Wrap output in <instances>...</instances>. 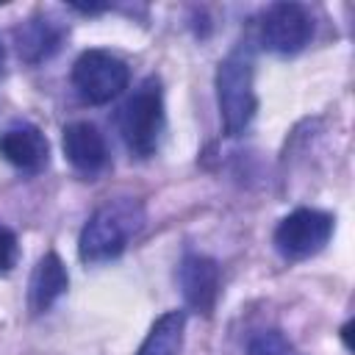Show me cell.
<instances>
[{
  "label": "cell",
  "instance_id": "11",
  "mask_svg": "<svg viewBox=\"0 0 355 355\" xmlns=\"http://www.w3.org/2000/svg\"><path fill=\"white\" fill-rule=\"evenodd\" d=\"M61 39H64V28L55 25L50 17H42V14L31 17L28 22H22L14 31L19 58L28 64H39V61L50 58L61 47Z\"/></svg>",
  "mask_w": 355,
  "mask_h": 355
},
{
  "label": "cell",
  "instance_id": "3",
  "mask_svg": "<svg viewBox=\"0 0 355 355\" xmlns=\"http://www.w3.org/2000/svg\"><path fill=\"white\" fill-rule=\"evenodd\" d=\"M164 125H166L164 89H161V80L150 75L125 100L119 111V133H122L125 147L136 158H150L161 144Z\"/></svg>",
  "mask_w": 355,
  "mask_h": 355
},
{
  "label": "cell",
  "instance_id": "8",
  "mask_svg": "<svg viewBox=\"0 0 355 355\" xmlns=\"http://www.w3.org/2000/svg\"><path fill=\"white\" fill-rule=\"evenodd\" d=\"M0 155L19 172L36 175L50 161V144L44 133L31 122H11L0 133Z\"/></svg>",
  "mask_w": 355,
  "mask_h": 355
},
{
  "label": "cell",
  "instance_id": "14",
  "mask_svg": "<svg viewBox=\"0 0 355 355\" xmlns=\"http://www.w3.org/2000/svg\"><path fill=\"white\" fill-rule=\"evenodd\" d=\"M17 255H19V244H17V236L11 227H6L0 222V275H8L17 263Z\"/></svg>",
  "mask_w": 355,
  "mask_h": 355
},
{
  "label": "cell",
  "instance_id": "4",
  "mask_svg": "<svg viewBox=\"0 0 355 355\" xmlns=\"http://www.w3.org/2000/svg\"><path fill=\"white\" fill-rule=\"evenodd\" d=\"M130 83L128 64L108 50H83L72 64V86L83 103L103 105L119 97Z\"/></svg>",
  "mask_w": 355,
  "mask_h": 355
},
{
  "label": "cell",
  "instance_id": "1",
  "mask_svg": "<svg viewBox=\"0 0 355 355\" xmlns=\"http://www.w3.org/2000/svg\"><path fill=\"white\" fill-rule=\"evenodd\" d=\"M144 227V208L133 197H116L105 200L94 214L86 219L80 239H78V255L83 263H108L119 258L128 247V241Z\"/></svg>",
  "mask_w": 355,
  "mask_h": 355
},
{
  "label": "cell",
  "instance_id": "2",
  "mask_svg": "<svg viewBox=\"0 0 355 355\" xmlns=\"http://www.w3.org/2000/svg\"><path fill=\"white\" fill-rule=\"evenodd\" d=\"M216 103H219V119H222L225 136H241L258 111L255 58H252L250 47L239 44L219 61Z\"/></svg>",
  "mask_w": 355,
  "mask_h": 355
},
{
  "label": "cell",
  "instance_id": "6",
  "mask_svg": "<svg viewBox=\"0 0 355 355\" xmlns=\"http://www.w3.org/2000/svg\"><path fill=\"white\" fill-rule=\"evenodd\" d=\"M313 36V19L300 3H275L261 19V44L277 55L300 53Z\"/></svg>",
  "mask_w": 355,
  "mask_h": 355
},
{
  "label": "cell",
  "instance_id": "5",
  "mask_svg": "<svg viewBox=\"0 0 355 355\" xmlns=\"http://www.w3.org/2000/svg\"><path fill=\"white\" fill-rule=\"evenodd\" d=\"M336 219L319 208H297L275 227V250L286 261H302L316 255L333 236Z\"/></svg>",
  "mask_w": 355,
  "mask_h": 355
},
{
  "label": "cell",
  "instance_id": "13",
  "mask_svg": "<svg viewBox=\"0 0 355 355\" xmlns=\"http://www.w3.org/2000/svg\"><path fill=\"white\" fill-rule=\"evenodd\" d=\"M247 355H300V349L280 330H258L247 341Z\"/></svg>",
  "mask_w": 355,
  "mask_h": 355
},
{
  "label": "cell",
  "instance_id": "12",
  "mask_svg": "<svg viewBox=\"0 0 355 355\" xmlns=\"http://www.w3.org/2000/svg\"><path fill=\"white\" fill-rule=\"evenodd\" d=\"M183 333H186V311H166L153 322L136 355H180Z\"/></svg>",
  "mask_w": 355,
  "mask_h": 355
},
{
  "label": "cell",
  "instance_id": "15",
  "mask_svg": "<svg viewBox=\"0 0 355 355\" xmlns=\"http://www.w3.org/2000/svg\"><path fill=\"white\" fill-rule=\"evenodd\" d=\"M3 67H6V47H3V42H0V72H3Z\"/></svg>",
  "mask_w": 355,
  "mask_h": 355
},
{
  "label": "cell",
  "instance_id": "9",
  "mask_svg": "<svg viewBox=\"0 0 355 355\" xmlns=\"http://www.w3.org/2000/svg\"><path fill=\"white\" fill-rule=\"evenodd\" d=\"M61 147H64L67 161L80 175L92 178L100 169H105V164H108V144H105V136L100 133V128L94 122H86V119L69 122L64 128Z\"/></svg>",
  "mask_w": 355,
  "mask_h": 355
},
{
  "label": "cell",
  "instance_id": "7",
  "mask_svg": "<svg viewBox=\"0 0 355 355\" xmlns=\"http://www.w3.org/2000/svg\"><path fill=\"white\" fill-rule=\"evenodd\" d=\"M219 263L200 252H186L178 266V283L183 291V300L197 313H211L219 297Z\"/></svg>",
  "mask_w": 355,
  "mask_h": 355
},
{
  "label": "cell",
  "instance_id": "10",
  "mask_svg": "<svg viewBox=\"0 0 355 355\" xmlns=\"http://www.w3.org/2000/svg\"><path fill=\"white\" fill-rule=\"evenodd\" d=\"M69 288V275L64 261L55 252H47L39 258L33 275H31V286H28V302L33 313H44L53 308V302Z\"/></svg>",
  "mask_w": 355,
  "mask_h": 355
}]
</instances>
